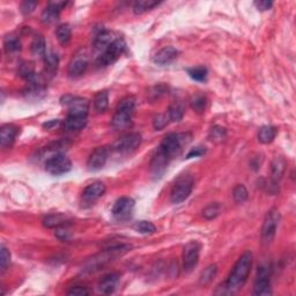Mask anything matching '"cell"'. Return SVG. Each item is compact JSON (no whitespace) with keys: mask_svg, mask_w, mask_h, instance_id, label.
Wrapping results in <instances>:
<instances>
[{"mask_svg":"<svg viewBox=\"0 0 296 296\" xmlns=\"http://www.w3.org/2000/svg\"><path fill=\"white\" fill-rule=\"evenodd\" d=\"M251 267H252V253L247 251L239 258L227 281L220 287L222 288V291L218 292L216 294H233L242 288L247 280Z\"/></svg>","mask_w":296,"mask_h":296,"instance_id":"6da1fadb","label":"cell"},{"mask_svg":"<svg viewBox=\"0 0 296 296\" xmlns=\"http://www.w3.org/2000/svg\"><path fill=\"white\" fill-rule=\"evenodd\" d=\"M131 249H132V247L129 246V244H120V246L109 247V249L96 254L92 259H89L87 263L85 264L82 270H84V272H87V273H92V272L101 270L103 266H105L110 261L115 260L116 258L118 257H122L123 254L129 252Z\"/></svg>","mask_w":296,"mask_h":296,"instance_id":"7a4b0ae2","label":"cell"},{"mask_svg":"<svg viewBox=\"0 0 296 296\" xmlns=\"http://www.w3.org/2000/svg\"><path fill=\"white\" fill-rule=\"evenodd\" d=\"M136 109V99L126 96L122 99L116 106V112L112 118V127L116 130H124L131 124V119Z\"/></svg>","mask_w":296,"mask_h":296,"instance_id":"3957f363","label":"cell"},{"mask_svg":"<svg viewBox=\"0 0 296 296\" xmlns=\"http://www.w3.org/2000/svg\"><path fill=\"white\" fill-rule=\"evenodd\" d=\"M195 187V181L190 175H183L175 183L173 190H171L170 200L173 204H181L187 200L189 196L191 195Z\"/></svg>","mask_w":296,"mask_h":296,"instance_id":"277c9868","label":"cell"},{"mask_svg":"<svg viewBox=\"0 0 296 296\" xmlns=\"http://www.w3.org/2000/svg\"><path fill=\"white\" fill-rule=\"evenodd\" d=\"M280 220L281 215L277 208H272L266 213L261 227V242L264 244H270L274 240Z\"/></svg>","mask_w":296,"mask_h":296,"instance_id":"5b68a950","label":"cell"},{"mask_svg":"<svg viewBox=\"0 0 296 296\" xmlns=\"http://www.w3.org/2000/svg\"><path fill=\"white\" fill-rule=\"evenodd\" d=\"M125 41L120 39V37H117V39L103 51L101 56L98 58V65L99 66H109V65L113 64L120 56H122L124 51H125Z\"/></svg>","mask_w":296,"mask_h":296,"instance_id":"8992f818","label":"cell"},{"mask_svg":"<svg viewBox=\"0 0 296 296\" xmlns=\"http://www.w3.org/2000/svg\"><path fill=\"white\" fill-rule=\"evenodd\" d=\"M72 169V162L63 153H57L46 161V170L53 176H59Z\"/></svg>","mask_w":296,"mask_h":296,"instance_id":"52a82bcc","label":"cell"},{"mask_svg":"<svg viewBox=\"0 0 296 296\" xmlns=\"http://www.w3.org/2000/svg\"><path fill=\"white\" fill-rule=\"evenodd\" d=\"M271 268L268 265H261L258 268L256 280L253 285V295L267 296L272 294L271 289Z\"/></svg>","mask_w":296,"mask_h":296,"instance_id":"ba28073f","label":"cell"},{"mask_svg":"<svg viewBox=\"0 0 296 296\" xmlns=\"http://www.w3.org/2000/svg\"><path fill=\"white\" fill-rule=\"evenodd\" d=\"M184 134H177V133H170L164 137V139L161 143L159 149L166 155L168 159H173L176 155L180 154L183 146Z\"/></svg>","mask_w":296,"mask_h":296,"instance_id":"9c48e42d","label":"cell"},{"mask_svg":"<svg viewBox=\"0 0 296 296\" xmlns=\"http://www.w3.org/2000/svg\"><path fill=\"white\" fill-rule=\"evenodd\" d=\"M200 254V246L196 241L189 242L183 249V268L185 272H191L197 266Z\"/></svg>","mask_w":296,"mask_h":296,"instance_id":"30bf717a","label":"cell"},{"mask_svg":"<svg viewBox=\"0 0 296 296\" xmlns=\"http://www.w3.org/2000/svg\"><path fill=\"white\" fill-rule=\"evenodd\" d=\"M141 144V136L139 133H130L120 138L119 140L116 141L113 145L116 152L120 154H129L132 153L140 146Z\"/></svg>","mask_w":296,"mask_h":296,"instance_id":"8fae6325","label":"cell"},{"mask_svg":"<svg viewBox=\"0 0 296 296\" xmlns=\"http://www.w3.org/2000/svg\"><path fill=\"white\" fill-rule=\"evenodd\" d=\"M64 102L68 106V116L87 117L89 111L88 99L82 98H74V96H65Z\"/></svg>","mask_w":296,"mask_h":296,"instance_id":"7c38bea8","label":"cell"},{"mask_svg":"<svg viewBox=\"0 0 296 296\" xmlns=\"http://www.w3.org/2000/svg\"><path fill=\"white\" fill-rule=\"evenodd\" d=\"M134 200L130 197H122L115 202L112 207V215L118 220H126L132 215Z\"/></svg>","mask_w":296,"mask_h":296,"instance_id":"4fadbf2b","label":"cell"},{"mask_svg":"<svg viewBox=\"0 0 296 296\" xmlns=\"http://www.w3.org/2000/svg\"><path fill=\"white\" fill-rule=\"evenodd\" d=\"M105 185L102 182H94V183L89 184L88 187L85 188L84 192H82V201L85 204H94L95 201H98L103 195L105 194Z\"/></svg>","mask_w":296,"mask_h":296,"instance_id":"5bb4252c","label":"cell"},{"mask_svg":"<svg viewBox=\"0 0 296 296\" xmlns=\"http://www.w3.org/2000/svg\"><path fill=\"white\" fill-rule=\"evenodd\" d=\"M106 161H108V149L105 147H98L89 155L87 167L91 171H99L105 166Z\"/></svg>","mask_w":296,"mask_h":296,"instance_id":"9a60e30c","label":"cell"},{"mask_svg":"<svg viewBox=\"0 0 296 296\" xmlns=\"http://www.w3.org/2000/svg\"><path fill=\"white\" fill-rule=\"evenodd\" d=\"M19 129L13 124H6L1 126L0 130V145H1L2 149H8L14 144L15 138L18 136Z\"/></svg>","mask_w":296,"mask_h":296,"instance_id":"2e32d148","label":"cell"},{"mask_svg":"<svg viewBox=\"0 0 296 296\" xmlns=\"http://www.w3.org/2000/svg\"><path fill=\"white\" fill-rule=\"evenodd\" d=\"M66 2L64 1H52L48 5V7L42 13V21L44 23H53L59 18L60 11L63 9Z\"/></svg>","mask_w":296,"mask_h":296,"instance_id":"e0dca14e","label":"cell"},{"mask_svg":"<svg viewBox=\"0 0 296 296\" xmlns=\"http://www.w3.org/2000/svg\"><path fill=\"white\" fill-rule=\"evenodd\" d=\"M88 67V59L87 57L84 56H77L71 60L68 65V75L71 78H79L85 73Z\"/></svg>","mask_w":296,"mask_h":296,"instance_id":"ac0fdd59","label":"cell"},{"mask_svg":"<svg viewBox=\"0 0 296 296\" xmlns=\"http://www.w3.org/2000/svg\"><path fill=\"white\" fill-rule=\"evenodd\" d=\"M286 160L282 156L274 157V160L271 163V180L272 184L277 185L281 181L282 176L285 175L286 171Z\"/></svg>","mask_w":296,"mask_h":296,"instance_id":"d6986e66","label":"cell"},{"mask_svg":"<svg viewBox=\"0 0 296 296\" xmlns=\"http://www.w3.org/2000/svg\"><path fill=\"white\" fill-rule=\"evenodd\" d=\"M169 160L170 159H168L160 149L156 150L155 155L152 159V163H150V169H152L154 176L160 177L164 173V170L167 169L168 163H169Z\"/></svg>","mask_w":296,"mask_h":296,"instance_id":"ffe728a7","label":"cell"},{"mask_svg":"<svg viewBox=\"0 0 296 296\" xmlns=\"http://www.w3.org/2000/svg\"><path fill=\"white\" fill-rule=\"evenodd\" d=\"M119 282V274L118 273H109L102 278V280L99 284V289L102 294H111L115 292Z\"/></svg>","mask_w":296,"mask_h":296,"instance_id":"44dd1931","label":"cell"},{"mask_svg":"<svg viewBox=\"0 0 296 296\" xmlns=\"http://www.w3.org/2000/svg\"><path fill=\"white\" fill-rule=\"evenodd\" d=\"M178 56V50L175 49L174 47H164L163 49H161L159 52L154 57V61L159 65H166L170 64L171 61H174Z\"/></svg>","mask_w":296,"mask_h":296,"instance_id":"7402d4cb","label":"cell"},{"mask_svg":"<svg viewBox=\"0 0 296 296\" xmlns=\"http://www.w3.org/2000/svg\"><path fill=\"white\" fill-rule=\"evenodd\" d=\"M115 40L116 37H113V34L111 32H109V30H102V32H99L98 35H96L94 40L95 49L103 52Z\"/></svg>","mask_w":296,"mask_h":296,"instance_id":"603a6c76","label":"cell"},{"mask_svg":"<svg viewBox=\"0 0 296 296\" xmlns=\"http://www.w3.org/2000/svg\"><path fill=\"white\" fill-rule=\"evenodd\" d=\"M87 124V117H77V116H67V118L64 120V130L68 132H74V131H80L84 129Z\"/></svg>","mask_w":296,"mask_h":296,"instance_id":"cb8c5ba5","label":"cell"},{"mask_svg":"<svg viewBox=\"0 0 296 296\" xmlns=\"http://www.w3.org/2000/svg\"><path fill=\"white\" fill-rule=\"evenodd\" d=\"M43 226L47 228H60L70 222L67 216L63 214H49L43 219Z\"/></svg>","mask_w":296,"mask_h":296,"instance_id":"d4e9b609","label":"cell"},{"mask_svg":"<svg viewBox=\"0 0 296 296\" xmlns=\"http://www.w3.org/2000/svg\"><path fill=\"white\" fill-rule=\"evenodd\" d=\"M46 89L39 82V79L33 82H29V86L26 88L25 96L29 99H40L44 95Z\"/></svg>","mask_w":296,"mask_h":296,"instance_id":"484cf974","label":"cell"},{"mask_svg":"<svg viewBox=\"0 0 296 296\" xmlns=\"http://www.w3.org/2000/svg\"><path fill=\"white\" fill-rule=\"evenodd\" d=\"M277 129L272 125H265L261 126L259 132H258V140L261 144H271L275 139L277 136Z\"/></svg>","mask_w":296,"mask_h":296,"instance_id":"4316f807","label":"cell"},{"mask_svg":"<svg viewBox=\"0 0 296 296\" xmlns=\"http://www.w3.org/2000/svg\"><path fill=\"white\" fill-rule=\"evenodd\" d=\"M167 113L168 116H169V119L171 122H180L184 117L185 108L181 102H174L173 104L169 106Z\"/></svg>","mask_w":296,"mask_h":296,"instance_id":"83f0119b","label":"cell"},{"mask_svg":"<svg viewBox=\"0 0 296 296\" xmlns=\"http://www.w3.org/2000/svg\"><path fill=\"white\" fill-rule=\"evenodd\" d=\"M44 64H46L47 73L54 75L58 70V65H59V58H58L56 53L47 52L46 56H44Z\"/></svg>","mask_w":296,"mask_h":296,"instance_id":"f1b7e54d","label":"cell"},{"mask_svg":"<svg viewBox=\"0 0 296 296\" xmlns=\"http://www.w3.org/2000/svg\"><path fill=\"white\" fill-rule=\"evenodd\" d=\"M30 49H32V53L34 56H39V57L46 56L47 44H46V40L43 39V36L37 35L34 37Z\"/></svg>","mask_w":296,"mask_h":296,"instance_id":"f546056e","label":"cell"},{"mask_svg":"<svg viewBox=\"0 0 296 296\" xmlns=\"http://www.w3.org/2000/svg\"><path fill=\"white\" fill-rule=\"evenodd\" d=\"M109 106V95L108 92L103 91L96 94L94 99V108L99 113H103Z\"/></svg>","mask_w":296,"mask_h":296,"instance_id":"4dcf8cb0","label":"cell"},{"mask_svg":"<svg viewBox=\"0 0 296 296\" xmlns=\"http://www.w3.org/2000/svg\"><path fill=\"white\" fill-rule=\"evenodd\" d=\"M159 4V1H154V0H139V1L134 2L133 12L134 14H144V13L150 11Z\"/></svg>","mask_w":296,"mask_h":296,"instance_id":"1f68e13d","label":"cell"},{"mask_svg":"<svg viewBox=\"0 0 296 296\" xmlns=\"http://www.w3.org/2000/svg\"><path fill=\"white\" fill-rule=\"evenodd\" d=\"M19 74L21 75L23 79H26L28 82H33L37 80V75L34 70V66L29 61H23L19 67Z\"/></svg>","mask_w":296,"mask_h":296,"instance_id":"d6a6232c","label":"cell"},{"mask_svg":"<svg viewBox=\"0 0 296 296\" xmlns=\"http://www.w3.org/2000/svg\"><path fill=\"white\" fill-rule=\"evenodd\" d=\"M56 35H57V40L58 42H59L61 46L66 47L68 43H70L71 41V37H72V30H71V27L66 25H61L57 28V32H56Z\"/></svg>","mask_w":296,"mask_h":296,"instance_id":"836d02e7","label":"cell"},{"mask_svg":"<svg viewBox=\"0 0 296 296\" xmlns=\"http://www.w3.org/2000/svg\"><path fill=\"white\" fill-rule=\"evenodd\" d=\"M222 213V205L220 202H212L206 206L202 211V215L206 220H213Z\"/></svg>","mask_w":296,"mask_h":296,"instance_id":"e575fe53","label":"cell"},{"mask_svg":"<svg viewBox=\"0 0 296 296\" xmlns=\"http://www.w3.org/2000/svg\"><path fill=\"white\" fill-rule=\"evenodd\" d=\"M4 48H5L6 53L7 54L16 53L21 50V43H20V41L16 39V37L8 36L5 39Z\"/></svg>","mask_w":296,"mask_h":296,"instance_id":"d590c367","label":"cell"},{"mask_svg":"<svg viewBox=\"0 0 296 296\" xmlns=\"http://www.w3.org/2000/svg\"><path fill=\"white\" fill-rule=\"evenodd\" d=\"M136 232L143 234V235H152L156 232V227L149 221H139L134 225Z\"/></svg>","mask_w":296,"mask_h":296,"instance_id":"8d00e7d4","label":"cell"},{"mask_svg":"<svg viewBox=\"0 0 296 296\" xmlns=\"http://www.w3.org/2000/svg\"><path fill=\"white\" fill-rule=\"evenodd\" d=\"M247 197H249V192H247V188L243 184H239L234 188L233 198L237 204H242V202L247 200Z\"/></svg>","mask_w":296,"mask_h":296,"instance_id":"74e56055","label":"cell"},{"mask_svg":"<svg viewBox=\"0 0 296 296\" xmlns=\"http://www.w3.org/2000/svg\"><path fill=\"white\" fill-rule=\"evenodd\" d=\"M188 73L190 75L191 79H194L196 81L202 82V81H206L208 72H207V68L200 66V67L190 68V70H188Z\"/></svg>","mask_w":296,"mask_h":296,"instance_id":"f35d334b","label":"cell"},{"mask_svg":"<svg viewBox=\"0 0 296 296\" xmlns=\"http://www.w3.org/2000/svg\"><path fill=\"white\" fill-rule=\"evenodd\" d=\"M227 137V131L225 127L222 126H214L212 127L211 131H209V139L214 143H221L222 140H225Z\"/></svg>","mask_w":296,"mask_h":296,"instance_id":"ab89813d","label":"cell"},{"mask_svg":"<svg viewBox=\"0 0 296 296\" xmlns=\"http://www.w3.org/2000/svg\"><path fill=\"white\" fill-rule=\"evenodd\" d=\"M216 272H218V266L215 264L209 265L207 268H205V271L201 273L200 277V282L204 285H207L211 282L213 279L215 278Z\"/></svg>","mask_w":296,"mask_h":296,"instance_id":"60d3db41","label":"cell"},{"mask_svg":"<svg viewBox=\"0 0 296 296\" xmlns=\"http://www.w3.org/2000/svg\"><path fill=\"white\" fill-rule=\"evenodd\" d=\"M169 116H168V113H159V115H156L154 117V120H153V126L155 130H162L164 129L168 125V123H169Z\"/></svg>","mask_w":296,"mask_h":296,"instance_id":"b9f144b4","label":"cell"},{"mask_svg":"<svg viewBox=\"0 0 296 296\" xmlns=\"http://www.w3.org/2000/svg\"><path fill=\"white\" fill-rule=\"evenodd\" d=\"M192 109L195 110V111L197 112H202L205 110V106H206V98L202 95H198L196 96V98L192 99Z\"/></svg>","mask_w":296,"mask_h":296,"instance_id":"7bdbcfd3","label":"cell"},{"mask_svg":"<svg viewBox=\"0 0 296 296\" xmlns=\"http://www.w3.org/2000/svg\"><path fill=\"white\" fill-rule=\"evenodd\" d=\"M9 261H11V253H9V251L5 247H1V260H0L1 272L6 271V268L9 265Z\"/></svg>","mask_w":296,"mask_h":296,"instance_id":"ee69618b","label":"cell"},{"mask_svg":"<svg viewBox=\"0 0 296 296\" xmlns=\"http://www.w3.org/2000/svg\"><path fill=\"white\" fill-rule=\"evenodd\" d=\"M89 294H91V292L86 287H82V286H74L67 292V295L71 296H85Z\"/></svg>","mask_w":296,"mask_h":296,"instance_id":"f6af8a7d","label":"cell"},{"mask_svg":"<svg viewBox=\"0 0 296 296\" xmlns=\"http://www.w3.org/2000/svg\"><path fill=\"white\" fill-rule=\"evenodd\" d=\"M37 5H39L37 1H23L21 4V12L25 15H29L30 13L34 12Z\"/></svg>","mask_w":296,"mask_h":296,"instance_id":"bcb514c9","label":"cell"},{"mask_svg":"<svg viewBox=\"0 0 296 296\" xmlns=\"http://www.w3.org/2000/svg\"><path fill=\"white\" fill-rule=\"evenodd\" d=\"M254 5H256V7L259 11H267V9H270L273 6V2L267 1V0H260V1L254 2Z\"/></svg>","mask_w":296,"mask_h":296,"instance_id":"7dc6e473","label":"cell"},{"mask_svg":"<svg viewBox=\"0 0 296 296\" xmlns=\"http://www.w3.org/2000/svg\"><path fill=\"white\" fill-rule=\"evenodd\" d=\"M205 152H206L205 148H202V147H196L195 149H191L190 152H189L187 157H188V159H191V157L201 156V155H204Z\"/></svg>","mask_w":296,"mask_h":296,"instance_id":"c3c4849f","label":"cell"},{"mask_svg":"<svg viewBox=\"0 0 296 296\" xmlns=\"http://www.w3.org/2000/svg\"><path fill=\"white\" fill-rule=\"evenodd\" d=\"M58 123H59V120H58V119L54 120V119H53V120H51V122H48V123H46V124H44L43 126L46 127V129H51V127H52V126L57 125Z\"/></svg>","mask_w":296,"mask_h":296,"instance_id":"681fc988","label":"cell"}]
</instances>
